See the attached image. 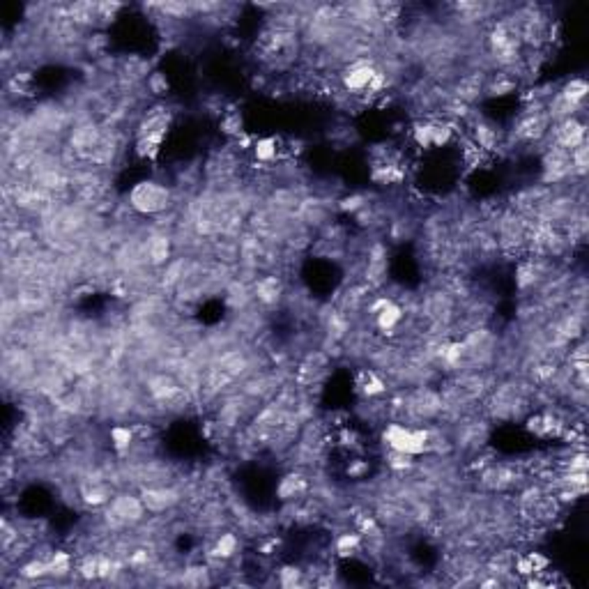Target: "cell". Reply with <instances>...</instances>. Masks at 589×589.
Wrapping results in <instances>:
<instances>
[{
  "label": "cell",
  "mask_w": 589,
  "mask_h": 589,
  "mask_svg": "<svg viewBox=\"0 0 589 589\" xmlns=\"http://www.w3.org/2000/svg\"><path fill=\"white\" fill-rule=\"evenodd\" d=\"M173 203V191L164 182L157 180H140L129 191V207L138 214L159 217L169 212Z\"/></svg>",
  "instance_id": "6da1fadb"
},
{
  "label": "cell",
  "mask_w": 589,
  "mask_h": 589,
  "mask_svg": "<svg viewBox=\"0 0 589 589\" xmlns=\"http://www.w3.org/2000/svg\"><path fill=\"white\" fill-rule=\"evenodd\" d=\"M382 442L394 451L417 459V456L428 454V428L403 426L401 421H391L382 428Z\"/></svg>",
  "instance_id": "7a4b0ae2"
},
{
  "label": "cell",
  "mask_w": 589,
  "mask_h": 589,
  "mask_svg": "<svg viewBox=\"0 0 589 589\" xmlns=\"http://www.w3.org/2000/svg\"><path fill=\"white\" fill-rule=\"evenodd\" d=\"M375 63L368 58H357L353 60L346 69H343L341 74V87L346 90L348 95H355V97H362L364 92H368V85H371L373 76H375Z\"/></svg>",
  "instance_id": "3957f363"
},
{
  "label": "cell",
  "mask_w": 589,
  "mask_h": 589,
  "mask_svg": "<svg viewBox=\"0 0 589 589\" xmlns=\"http://www.w3.org/2000/svg\"><path fill=\"white\" fill-rule=\"evenodd\" d=\"M109 511L118 518V521L129 527V525H140L145 521V504L143 499L134 493H116L109 502Z\"/></svg>",
  "instance_id": "277c9868"
},
{
  "label": "cell",
  "mask_w": 589,
  "mask_h": 589,
  "mask_svg": "<svg viewBox=\"0 0 589 589\" xmlns=\"http://www.w3.org/2000/svg\"><path fill=\"white\" fill-rule=\"evenodd\" d=\"M140 499H143V504L150 514H166L182 502V493L178 488L162 483V486H145L140 490Z\"/></svg>",
  "instance_id": "5b68a950"
},
{
  "label": "cell",
  "mask_w": 589,
  "mask_h": 589,
  "mask_svg": "<svg viewBox=\"0 0 589 589\" xmlns=\"http://www.w3.org/2000/svg\"><path fill=\"white\" fill-rule=\"evenodd\" d=\"M143 253H145L147 265H152V267L169 265L173 258V235L164 233V231L150 233L143 244Z\"/></svg>",
  "instance_id": "8992f818"
},
{
  "label": "cell",
  "mask_w": 589,
  "mask_h": 589,
  "mask_svg": "<svg viewBox=\"0 0 589 589\" xmlns=\"http://www.w3.org/2000/svg\"><path fill=\"white\" fill-rule=\"evenodd\" d=\"M309 493V479L300 472H290L277 486V497L281 502H295L297 497H302Z\"/></svg>",
  "instance_id": "52a82bcc"
},
{
  "label": "cell",
  "mask_w": 589,
  "mask_h": 589,
  "mask_svg": "<svg viewBox=\"0 0 589 589\" xmlns=\"http://www.w3.org/2000/svg\"><path fill=\"white\" fill-rule=\"evenodd\" d=\"M253 295H256V300L260 304L272 306L284 297V284H281V279L274 274L260 277L256 284H253Z\"/></svg>",
  "instance_id": "ba28073f"
},
{
  "label": "cell",
  "mask_w": 589,
  "mask_h": 589,
  "mask_svg": "<svg viewBox=\"0 0 589 589\" xmlns=\"http://www.w3.org/2000/svg\"><path fill=\"white\" fill-rule=\"evenodd\" d=\"M116 495V490H113L107 481L102 483H85V488L81 490V502L85 506H109V502Z\"/></svg>",
  "instance_id": "9c48e42d"
},
{
  "label": "cell",
  "mask_w": 589,
  "mask_h": 589,
  "mask_svg": "<svg viewBox=\"0 0 589 589\" xmlns=\"http://www.w3.org/2000/svg\"><path fill=\"white\" fill-rule=\"evenodd\" d=\"M166 138V131H157V134H145V136H136V145L134 152L138 159H150L154 162L162 152V143Z\"/></svg>",
  "instance_id": "30bf717a"
},
{
  "label": "cell",
  "mask_w": 589,
  "mask_h": 589,
  "mask_svg": "<svg viewBox=\"0 0 589 589\" xmlns=\"http://www.w3.org/2000/svg\"><path fill=\"white\" fill-rule=\"evenodd\" d=\"M403 315H406L403 306L396 304V302H389L380 313L375 315V327L380 329L382 334H394L399 329V324L403 322Z\"/></svg>",
  "instance_id": "8fae6325"
},
{
  "label": "cell",
  "mask_w": 589,
  "mask_h": 589,
  "mask_svg": "<svg viewBox=\"0 0 589 589\" xmlns=\"http://www.w3.org/2000/svg\"><path fill=\"white\" fill-rule=\"evenodd\" d=\"M111 444H113V449H116V454L120 456H125L131 451V447L136 444V430L134 426H127V424H118V426H113L111 428Z\"/></svg>",
  "instance_id": "7c38bea8"
},
{
  "label": "cell",
  "mask_w": 589,
  "mask_h": 589,
  "mask_svg": "<svg viewBox=\"0 0 589 589\" xmlns=\"http://www.w3.org/2000/svg\"><path fill=\"white\" fill-rule=\"evenodd\" d=\"M251 152H253V159H256L260 166L277 162V157H279V138H274V136H260V138H256V140H253Z\"/></svg>",
  "instance_id": "4fadbf2b"
},
{
  "label": "cell",
  "mask_w": 589,
  "mask_h": 589,
  "mask_svg": "<svg viewBox=\"0 0 589 589\" xmlns=\"http://www.w3.org/2000/svg\"><path fill=\"white\" fill-rule=\"evenodd\" d=\"M362 543H364V536L357 530H346L334 539V550H336L339 557H353L362 548Z\"/></svg>",
  "instance_id": "5bb4252c"
},
{
  "label": "cell",
  "mask_w": 589,
  "mask_h": 589,
  "mask_svg": "<svg viewBox=\"0 0 589 589\" xmlns=\"http://www.w3.org/2000/svg\"><path fill=\"white\" fill-rule=\"evenodd\" d=\"M518 90V81L514 76H509L506 72H499L497 76H493L490 81H486V87H483V95L488 97H506Z\"/></svg>",
  "instance_id": "9a60e30c"
},
{
  "label": "cell",
  "mask_w": 589,
  "mask_h": 589,
  "mask_svg": "<svg viewBox=\"0 0 589 589\" xmlns=\"http://www.w3.org/2000/svg\"><path fill=\"white\" fill-rule=\"evenodd\" d=\"M557 92L571 104H585L587 95H589V83L585 81L583 76H573V78H569V81L561 85Z\"/></svg>",
  "instance_id": "2e32d148"
},
{
  "label": "cell",
  "mask_w": 589,
  "mask_h": 589,
  "mask_svg": "<svg viewBox=\"0 0 589 589\" xmlns=\"http://www.w3.org/2000/svg\"><path fill=\"white\" fill-rule=\"evenodd\" d=\"M74 573V566H72V555L65 550H54L49 557V578H56V580H63L67 576Z\"/></svg>",
  "instance_id": "e0dca14e"
},
{
  "label": "cell",
  "mask_w": 589,
  "mask_h": 589,
  "mask_svg": "<svg viewBox=\"0 0 589 589\" xmlns=\"http://www.w3.org/2000/svg\"><path fill=\"white\" fill-rule=\"evenodd\" d=\"M21 578L30 580V583H40V580L49 578V559L44 557H32L30 561H25V564L19 566L16 571Z\"/></svg>",
  "instance_id": "ac0fdd59"
},
{
  "label": "cell",
  "mask_w": 589,
  "mask_h": 589,
  "mask_svg": "<svg viewBox=\"0 0 589 589\" xmlns=\"http://www.w3.org/2000/svg\"><path fill=\"white\" fill-rule=\"evenodd\" d=\"M237 548H240V539H237V534L224 532V534L217 536L214 548L210 550V552L217 555V557H221V559H233L237 555Z\"/></svg>",
  "instance_id": "d6986e66"
},
{
  "label": "cell",
  "mask_w": 589,
  "mask_h": 589,
  "mask_svg": "<svg viewBox=\"0 0 589 589\" xmlns=\"http://www.w3.org/2000/svg\"><path fill=\"white\" fill-rule=\"evenodd\" d=\"M76 576L83 580V583H90V580H99V552H87L76 564Z\"/></svg>",
  "instance_id": "ffe728a7"
},
{
  "label": "cell",
  "mask_w": 589,
  "mask_h": 589,
  "mask_svg": "<svg viewBox=\"0 0 589 589\" xmlns=\"http://www.w3.org/2000/svg\"><path fill=\"white\" fill-rule=\"evenodd\" d=\"M433 129H435V120H419L412 127V140L415 145L421 147V150H430L433 147Z\"/></svg>",
  "instance_id": "44dd1931"
},
{
  "label": "cell",
  "mask_w": 589,
  "mask_h": 589,
  "mask_svg": "<svg viewBox=\"0 0 589 589\" xmlns=\"http://www.w3.org/2000/svg\"><path fill=\"white\" fill-rule=\"evenodd\" d=\"M587 166H589V145L585 143L571 152V171H573V178H585Z\"/></svg>",
  "instance_id": "7402d4cb"
},
{
  "label": "cell",
  "mask_w": 589,
  "mask_h": 589,
  "mask_svg": "<svg viewBox=\"0 0 589 589\" xmlns=\"http://www.w3.org/2000/svg\"><path fill=\"white\" fill-rule=\"evenodd\" d=\"M384 461H387V468L391 472H408L415 468V456H408V454H401L394 449H389V454L384 456Z\"/></svg>",
  "instance_id": "603a6c76"
},
{
  "label": "cell",
  "mask_w": 589,
  "mask_h": 589,
  "mask_svg": "<svg viewBox=\"0 0 589 589\" xmlns=\"http://www.w3.org/2000/svg\"><path fill=\"white\" fill-rule=\"evenodd\" d=\"M219 129L224 131L226 136H240L242 134V116L237 111H226L224 116H221V120H219Z\"/></svg>",
  "instance_id": "cb8c5ba5"
},
{
  "label": "cell",
  "mask_w": 589,
  "mask_h": 589,
  "mask_svg": "<svg viewBox=\"0 0 589 589\" xmlns=\"http://www.w3.org/2000/svg\"><path fill=\"white\" fill-rule=\"evenodd\" d=\"M362 391H364V396H368V399L382 396V394H387V382H384L377 373L368 371V373H366V380H364V384H362Z\"/></svg>",
  "instance_id": "d4e9b609"
},
{
  "label": "cell",
  "mask_w": 589,
  "mask_h": 589,
  "mask_svg": "<svg viewBox=\"0 0 589 589\" xmlns=\"http://www.w3.org/2000/svg\"><path fill=\"white\" fill-rule=\"evenodd\" d=\"M366 205H368V198L364 196V193H350V196L339 200V210L341 212H346V214H357L359 210H364Z\"/></svg>",
  "instance_id": "484cf974"
},
{
  "label": "cell",
  "mask_w": 589,
  "mask_h": 589,
  "mask_svg": "<svg viewBox=\"0 0 589 589\" xmlns=\"http://www.w3.org/2000/svg\"><path fill=\"white\" fill-rule=\"evenodd\" d=\"M145 85H147V90H150L152 95H157V97L169 95V90H171V83H169V78H166L164 72H152L150 76L145 78Z\"/></svg>",
  "instance_id": "4316f807"
},
{
  "label": "cell",
  "mask_w": 589,
  "mask_h": 589,
  "mask_svg": "<svg viewBox=\"0 0 589 589\" xmlns=\"http://www.w3.org/2000/svg\"><path fill=\"white\" fill-rule=\"evenodd\" d=\"M589 468V459H587V454L585 449H571V456L564 461V470L569 472H587Z\"/></svg>",
  "instance_id": "83f0119b"
},
{
  "label": "cell",
  "mask_w": 589,
  "mask_h": 589,
  "mask_svg": "<svg viewBox=\"0 0 589 589\" xmlns=\"http://www.w3.org/2000/svg\"><path fill=\"white\" fill-rule=\"evenodd\" d=\"M302 578H304V571L300 566H284V569H279V585H284V587L300 585Z\"/></svg>",
  "instance_id": "f1b7e54d"
},
{
  "label": "cell",
  "mask_w": 589,
  "mask_h": 589,
  "mask_svg": "<svg viewBox=\"0 0 589 589\" xmlns=\"http://www.w3.org/2000/svg\"><path fill=\"white\" fill-rule=\"evenodd\" d=\"M368 470H371V465H368V461L364 459H355V461H350L348 463V468H346V474L350 479H362L368 474Z\"/></svg>",
  "instance_id": "f546056e"
},
{
  "label": "cell",
  "mask_w": 589,
  "mask_h": 589,
  "mask_svg": "<svg viewBox=\"0 0 589 589\" xmlns=\"http://www.w3.org/2000/svg\"><path fill=\"white\" fill-rule=\"evenodd\" d=\"M525 430H527V433H532L534 437L546 439V428H543V415H534V417L527 419Z\"/></svg>",
  "instance_id": "4dcf8cb0"
}]
</instances>
